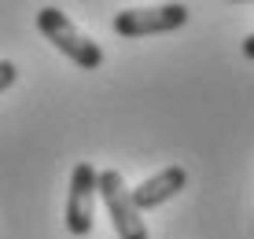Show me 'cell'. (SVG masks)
Returning a JSON list of instances; mask_svg holds the SVG:
<instances>
[{
  "label": "cell",
  "mask_w": 254,
  "mask_h": 239,
  "mask_svg": "<svg viewBox=\"0 0 254 239\" xmlns=\"http://www.w3.org/2000/svg\"><path fill=\"white\" fill-rule=\"evenodd\" d=\"M37 30L45 33V41H52V44H56V48L70 59V63H77L81 70H96V66L103 63V48H100L92 37H85V33L66 19L63 7L45 4V7L37 11Z\"/></svg>",
  "instance_id": "cell-1"
},
{
  "label": "cell",
  "mask_w": 254,
  "mask_h": 239,
  "mask_svg": "<svg viewBox=\"0 0 254 239\" xmlns=\"http://www.w3.org/2000/svg\"><path fill=\"white\" fill-rule=\"evenodd\" d=\"M96 191L100 199L107 202V214H111V225H115L118 239H147V225L140 217L136 202H133V191L126 188L118 170H103L96 177Z\"/></svg>",
  "instance_id": "cell-2"
},
{
  "label": "cell",
  "mask_w": 254,
  "mask_h": 239,
  "mask_svg": "<svg viewBox=\"0 0 254 239\" xmlns=\"http://www.w3.org/2000/svg\"><path fill=\"white\" fill-rule=\"evenodd\" d=\"M188 4H155V7H126L115 15L118 37H151V33H170L188 22Z\"/></svg>",
  "instance_id": "cell-3"
},
{
  "label": "cell",
  "mask_w": 254,
  "mask_h": 239,
  "mask_svg": "<svg viewBox=\"0 0 254 239\" xmlns=\"http://www.w3.org/2000/svg\"><path fill=\"white\" fill-rule=\"evenodd\" d=\"M96 166L77 162L70 173V191H66V232L70 236H89L92 232V210H96Z\"/></svg>",
  "instance_id": "cell-4"
},
{
  "label": "cell",
  "mask_w": 254,
  "mask_h": 239,
  "mask_svg": "<svg viewBox=\"0 0 254 239\" xmlns=\"http://www.w3.org/2000/svg\"><path fill=\"white\" fill-rule=\"evenodd\" d=\"M185 184H188V170L185 166H166V170H159L155 177H147L144 184H136L133 188V202H136V210H155V206H162L166 199L181 195Z\"/></svg>",
  "instance_id": "cell-5"
},
{
  "label": "cell",
  "mask_w": 254,
  "mask_h": 239,
  "mask_svg": "<svg viewBox=\"0 0 254 239\" xmlns=\"http://www.w3.org/2000/svg\"><path fill=\"white\" fill-rule=\"evenodd\" d=\"M15 81H19V66L11 59H0V92H7Z\"/></svg>",
  "instance_id": "cell-6"
},
{
  "label": "cell",
  "mask_w": 254,
  "mask_h": 239,
  "mask_svg": "<svg viewBox=\"0 0 254 239\" xmlns=\"http://www.w3.org/2000/svg\"><path fill=\"white\" fill-rule=\"evenodd\" d=\"M243 56H247V59H254V33H251L247 41H243Z\"/></svg>",
  "instance_id": "cell-7"
}]
</instances>
